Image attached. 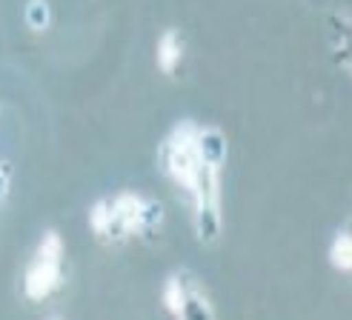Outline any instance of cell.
Masks as SVG:
<instances>
[{
  "label": "cell",
  "mask_w": 352,
  "mask_h": 320,
  "mask_svg": "<svg viewBox=\"0 0 352 320\" xmlns=\"http://www.w3.org/2000/svg\"><path fill=\"white\" fill-rule=\"evenodd\" d=\"M49 17H52V12L46 6V0H32V3L26 6V21H29L32 29H46Z\"/></svg>",
  "instance_id": "obj_5"
},
{
  "label": "cell",
  "mask_w": 352,
  "mask_h": 320,
  "mask_svg": "<svg viewBox=\"0 0 352 320\" xmlns=\"http://www.w3.org/2000/svg\"><path fill=\"white\" fill-rule=\"evenodd\" d=\"M60 260H49V258H41L32 263V269L26 272V295L29 300H43L52 289L58 286V277H60Z\"/></svg>",
  "instance_id": "obj_1"
},
{
  "label": "cell",
  "mask_w": 352,
  "mask_h": 320,
  "mask_svg": "<svg viewBox=\"0 0 352 320\" xmlns=\"http://www.w3.org/2000/svg\"><path fill=\"white\" fill-rule=\"evenodd\" d=\"M164 304L172 315L184 317L189 312V297H186V289H184V280L178 277H169L166 280V292H164Z\"/></svg>",
  "instance_id": "obj_3"
},
{
  "label": "cell",
  "mask_w": 352,
  "mask_h": 320,
  "mask_svg": "<svg viewBox=\"0 0 352 320\" xmlns=\"http://www.w3.org/2000/svg\"><path fill=\"white\" fill-rule=\"evenodd\" d=\"M181 58H184V43H181V34L175 32V29L164 32V38L157 41V66H161V72L172 75L175 69H178Z\"/></svg>",
  "instance_id": "obj_2"
},
{
  "label": "cell",
  "mask_w": 352,
  "mask_h": 320,
  "mask_svg": "<svg viewBox=\"0 0 352 320\" xmlns=\"http://www.w3.org/2000/svg\"><path fill=\"white\" fill-rule=\"evenodd\" d=\"M332 263H336V269H341V272L352 269V240H349V235H338L336 243H332Z\"/></svg>",
  "instance_id": "obj_4"
},
{
  "label": "cell",
  "mask_w": 352,
  "mask_h": 320,
  "mask_svg": "<svg viewBox=\"0 0 352 320\" xmlns=\"http://www.w3.org/2000/svg\"><path fill=\"white\" fill-rule=\"evenodd\" d=\"M6 192H9V174H6V166L0 163V206H3Z\"/></svg>",
  "instance_id": "obj_6"
}]
</instances>
